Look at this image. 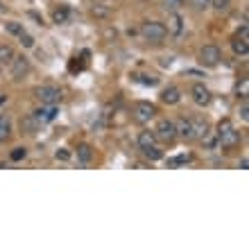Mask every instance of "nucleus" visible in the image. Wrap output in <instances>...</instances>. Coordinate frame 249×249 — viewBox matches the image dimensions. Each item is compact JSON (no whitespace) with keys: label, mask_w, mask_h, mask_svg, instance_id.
Returning a JSON list of instances; mask_svg holds the SVG:
<instances>
[{"label":"nucleus","mask_w":249,"mask_h":249,"mask_svg":"<svg viewBox=\"0 0 249 249\" xmlns=\"http://www.w3.org/2000/svg\"><path fill=\"white\" fill-rule=\"evenodd\" d=\"M116 36H118V32H116V30H111V27H109V30H105V39L107 41H113Z\"/></svg>","instance_id":"31"},{"label":"nucleus","mask_w":249,"mask_h":249,"mask_svg":"<svg viewBox=\"0 0 249 249\" xmlns=\"http://www.w3.org/2000/svg\"><path fill=\"white\" fill-rule=\"evenodd\" d=\"M134 79L141 82V84H145V86H157L159 84V77H154V75H134Z\"/></svg>","instance_id":"23"},{"label":"nucleus","mask_w":249,"mask_h":249,"mask_svg":"<svg viewBox=\"0 0 249 249\" xmlns=\"http://www.w3.org/2000/svg\"><path fill=\"white\" fill-rule=\"evenodd\" d=\"M190 5L195 12H206V9H211V0H190Z\"/></svg>","instance_id":"25"},{"label":"nucleus","mask_w":249,"mask_h":249,"mask_svg":"<svg viewBox=\"0 0 249 249\" xmlns=\"http://www.w3.org/2000/svg\"><path fill=\"white\" fill-rule=\"evenodd\" d=\"M91 14H93V16H95V18H109V14H111V12H109L107 7H100V5H95V7H93V9H91Z\"/></svg>","instance_id":"27"},{"label":"nucleus","mask_w":249,"mask_h":249,"mask_svg":"<svg viewBox=\"0 0 249 249\" xmlns=\"http://www.w3.org/2000/svg\"><path fill=\"white\" fill-rule=\"evenodd\" d=\"M34 98L39 100L41 105H59L64 98V91L54 84H41L34 89Z\"/></svg>","instance_id":"2"},{"label":"nucleus","mask_w":249,"mask_h":249,"mask_svg":"<svg viewBox=\"0 0 249 249\" xmlns=\"http://www.w3.org/2000/svg\"><path fill=\"white\" fill-rule=\"evenodd\" d=\"M247 165H249V159H247V157H245V159H243V161H240V168H243V170H247Z\"/></svg>","instance_id":"33"},{"label":"nucleus","mask_w":249,"mask_h":249,"mask_svg":"<svg viewBox=\"0 0 249 249\" xmlns=\"http://www.w3.org/2000/svg\"><path fill=\"white\" fill-rule=\"evenodd\" d=\"M9 136H12V120L0 113V143H5Z\"/></svg>","instance_id":"17"},{"label":"nucleus","mask_w":249,"mask_h":249,"mask_svg":"<svg viewBox=\"0 0 249 249\" xmlns=\"http://www.w3.org/2000/svg\"><path fill=\"white\" fill-rule=\"evenodd\" d=\"M141 34H143L145 41H150V43H163L165 36H168V27L163 23H159V20H145L143 25H141Z\"/></svg>","instance_id":"1"},{"label":"nucleus","mask_w":249,"mask_h":249,"mask_svg":"<svg viewBox=\"0 0 249 249\" xmlns=\"http://www.w3.org/2000/svg\"><path fill=\"white\" fill-rule=\"evenodd\" d=\"M9 72H12V79L20 82L30 72V59L25 54H14V59L9 61Z\"/></svg>","instance_id":"6"},{"label":"nucleus","mask_w":249,"mask_h":249,"mask_svg":"<svg viewBox=\"0 0 249 249\" xmlns=\"http://www.w3.org/2000/svg\"><path fill=\"white\" fill-rule=\"evenodd\" d=\"M136 141H138V150H145V147L157 145V136H154V131H141Z\"/></svg>","instance_id":"15"},{"label":"nucleus","mask_w":249,"mask_h":249,"mask_svg":"<svg viewBox=\"0 0 249 249\" xmlns=\"http://www.w3.org/2000/svg\"><path fill=\"white\" fill-rule=\"evenodd\" d=\"M25 157H27V150H25V147H14L12 154H9V159H12V161H23Z\"/></svg>","instance_id":"26"},{"label":"nucleus","mask_w":249,"mask_h":249,"mask_svg":"<svg viewBox=\"0 0 249 249\" xmlns=\"http://www.w3.org/2000/svg\"><path fill=\"white\" fill-rule=\"evenodd\" d=\"M211 7H213L217 14H227L231 9V0H211Z\"/></svg>","instance_id":"22"},{"label":"nucleus","mask_w":249,"mask_h":249,"mask_svg":"<svg viewBox=\"0 0 249 249\" xmlns=\"http://www.w3.org/2000/svg\"><path fill=\"white\" fill-rule=\"evenodd\" d=\"M18 41H20V46H23V48H34V39H32V34L23 32V34L18 36Z\"/></svg>","instance_id":"29"},{"label":"nucleus","mask_w":249,"mask_h":249,"mask_svg":"<svg viewBox=\"0 0 249 249\" xmlns=\"http://www.w3.org/2000/svg\"><path fill=\"white\" fill-rule=\"evenodd\" d=\"M20 129L25 131V134H36V131L41 129V123L36 118H34L32 113H30V116H27V118H23L20 120Z\"/></svg>","instance_id":"14"},{"label":"nucleus","mask_w":249,"mask_h":249,"mask_svg":"<svg viewBox=\"0 0 249 249\" xmlns=\"http://www.w3.org/2000/svg\"><path fill=\"white\" fill-rule=\"evenodd\" d=\"M231 48H233V53L238 57H247L249 54V30L247 25H243V30L238 34H233V39H231Z\"/></svg>","instance_id":"7"},{"label":"nucleus","mask_w":249,"mask_h":249,"mask_svg":"<svg viewBox=\"0 0 249 249\" xmlns=\"http://www.w3.org/2000/svg\"><path fill=\"white\" fill-rule=\"evenodd\" d=\"M57 159H61V161H68V159H71V152H68V150H59V152H57Z\"/></svg>","instance_id":"32"},{"label":"nucleus","mask_w":249,"mask_h":249,"mask_svg":"<svg viewBox=\"0 0 249 249\" xmlns=\"http://www.w3.org/2000/svg\"><path fill=\"white\" fill-rule=\"evenodd\" d=\"M240 141H243V136H240V131L236 127L229 129L227 134H222V136H217V143L222 145V150H233V147L240 145Z\"/></svg>","instance_id":"10"},{"label":"nucleus","mask_w":249,"mask_h":249,"mask_svg":"<svg viewBox=\"0 0 249 249\" xmlns=\"http://www.w3.org/2000/svg\"><path fill=\"white\" fill-rule=\"evenodd\" d=\"M7 100V95H2V93H0V102H5Z\"/></svg>","instance_id":"34"},{"label":"nucleus","mask_w":249,"mask_h":249,"mask_svg":"<svg viewBox=\"0 0 249 249\" xmlns=\"http://www.w3.org/2000/svg\"><path fill=\"white\" fill-rule=\"evenodd\" d=\"M154 136H157V141H161V143H172L175 138H177V129H175V120H159L157 123V129H154Z\"/></svg>","instance_id":"5"},{"label":"nucleus","mask_w":249,"mask_h":249,"mask_svg":"<svg viewBox=\"0 0 249 249\" xmlns=\"http://www.w3.org/2000/svg\"><path fill=\"white\" fill-rule=\"evenodd\" d=\"M0 12H5V5H2V0H0Z\"/></svg>","instance_id":"35"},{"label":"nucleus","mask_w":249,"mask_h":249,"mask_svg":"<svg viewBox=\"0 0 249 249\" xmlns=\"http://www.w3.org/2000/svg\"><path fill=\"white\" fill-rule=\"evenodd\" d=\"M190 154H179V157H175V159H168V165H181V163H188L190 161Z\"/></svg>","instance_id":"28"},{"label":"nucleus","mask_w":249,"mask_h":249,"mask_svg":"<svg viewBox=\"0 0 249 249\" xmlns=\"http://www.w3.org/2000/svg\"><path fill=\"white\" fill-rule=\"evenodd\" d=\"M32 116L39 120L41 124H48V123H53V120L59 116V107H57V105H41L39 109L32 113Z\"/></svg>","instance_id":"9"},{"label":"nucleus","mask_w":249,"mask_h":249,"mask_svg":"<svg viewBox=\"0 0 249 249\" xmlns=\"http://www.w3.org/2000/svg\"><path fill=\"white\" fill-rule=\"evenodd\" d=\"M68 18H71L68 7H57V9L53 12V20L57 23V25H66V23H68Z\"/></svg>","instance_id":"18"},{"label":"nucleus","mask_w":249,"mask_h":249,"mask_svg":"<svg viewBox=\"0 0 249 249\" xmlns=\"http://www.w3.org/2000/svg\"><path fill=\"white\" fill-rule=\"evenodd\" d=\"M5 27H7V32L12 34V36H16V39H18L23 32H27L25 27H23V23H18V20H9Z\"/></svg>","instance_id":"21"},{"label":"nucleus","mask_w":249,"mask_h":249,"mask_svg":"<svg viewBox=\"0 0 249 249\" xmlns=\"http://www.w3.org/2000/svg\"><path fill=\"white\" fill-rule=\"evenodd\" d=\"M190 124H193V141H206V136L211 134L209 120H204V118H190Z\"/></svg>","instance_id":"11"},{"label":"nucleus","mask_w":249,"mask_h":249,"mask_svg":"<svg viewBox=\"0 0 249 249\" xmlns=\"http://www.w3.org/2000/svg\"><path fill=\"white\" fill-rule=\"evenodd\" d=\"M91 159H93V147L91 145H86V143H82L77 147V161L79 163H91Z\"/></svg>","instance_id":"16"},{"label":"nucleus","mask_w":249,"mask_h":249,"mask_svg":"<svg viewBox=\"0 0 249 249\" xmlns=\"http://www.w3.org/2000/svg\"><path fill=\"white\" fill-rule=\"evenodd\" d=\"M190 98H193V102H195L197 107H206V105H211L213 95H211L209 86L202 84V82H197V84H193V89H190Z\"/></svg>","instance_id":"8"},{"label":"nucleus","mask_w":249,"mask_h":249,"mask_svg":"<svg viewBox=\"0 0 249 249\" xmlns=\"http://www.w3.org/2000/svg\"><path fill=\"white\" fill-rule=\"evenodd\" d=\"M197 61L202 66H206V68H215L222 61V50L217 46H204L199 50V54H197Z\"/></svg>","instance_id":"4"},{"label":"nucleus","mask_w":249,"mask_h":249,"mask_svg":"<svg viewBox=\"0 0 249 249\" xmlns=\"http://www.w3.org/2000/svg\"><path fill=\"white\" fill-rule=\"evenodd\" d=\"M143 152V157L145 159H150V161H161V159L165 157L163 154V150L159 147V145H152V147H145V150H141Z\"/></svg>","instance_id":"19"},{"label":"nucleus","mask_w":249,"mask_h":249,"mask_svg":"<svg viewBox=\"0 0 249 249\" xmlns=\"http://www.w3.org/2000/svg\"><path fill=\"white\" fill-rule=\"evenodd\" d=\"M179 100H181V91H179L177 86L170 84L161 91V102H163V105H177Z\"/></svg>","instance_id":"12"},{"label":"nucleus","mask_w":249,"mask_h":249,"mask_svg":"<svg viewBox=\"0 0 249 249\" xmlns=\"http://www.w3.org/2000/svg\"><path fill=\"white\" fill-rule=\"evenodd\" d=\"M157 105H152V102H145V100H141V102H136L134 105V120H136L138 124H147L150 120L157 118Z\"/></svg>","instance_id":"3"},{"label":"nucleus","mask_w":249,"mask_h":249,"mask_svg":"<svg viewBox=\"0 0 249 249\" xmlns=\"http://www.w3.org/2000/svg\"><path fill=\"white\" fill-rule=\"evenodd\" d=\"M175 129H177V136L184 138V141H193V124H190V118H179L175 123Z\"/></svg>","instance_id":"13"},{"label":"nucleus","mask_w":249,"mask_h":249,"mask_svg":"<svg viewBox=\"0 0 249 249\" xmlns=\"http://www.w3.org/2000/svg\"><path fill=\"white\" fill-rule=\"evenodd\" d=\"M14 48L9 46V43H5V46H0V66H9V61L14 59Z\"/></svg>","instance_id":"20"},{"label":"nucleus","mask_w":249,"mask_h":249,"mask_svg":"<svg viewBox=\"0 0 249 249\" xmlns=\"http://www.w3.org/2000/svg\"><path fill=\"white\" fill-rule=\"evenodd\" d=\"M172 30V34H179L181 32V16L179 14H172L170 16V27H168V32Z\"/></svg>","instance_id":"24"},{"label":"nucleus","mask_w":249,"mask_h":249,"mask_svg":"<svg viewBox=\"0 0 249 249\" xmlns=\"http://www.w3.org/2000/svg\"><path fill=\"white\" fill-rule=\"evenodd\" d=\"M238 113H240V118H243L245 123H247V120H249V107H247V100H245L243 105H240V109H238Z\"/></svg>","instance_id":"30"}]
</instances>
